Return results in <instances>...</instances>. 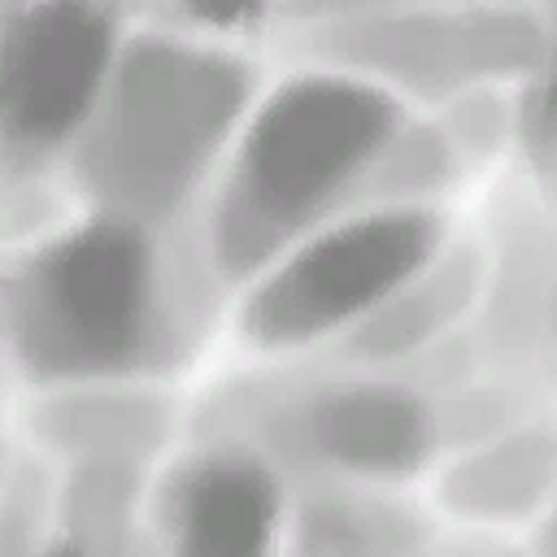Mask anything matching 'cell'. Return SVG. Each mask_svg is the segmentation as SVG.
Instances as JSON below:
<instances>
[{"instance_id":"cell-1","label":"cell","mask_w":557,"mask_h":557,"mask_svg":"<svg viewBox=\"0 0 557 557\" xmlns=\"http://www.w3.org/2000/svg\"><path fill=\"white\" fill-rule=\"evenodd\" d=\"M392 104L357 83L309 78L287 87L248 139V187L270 213H300L387 126Z\"/></svg>"},{"instance_id":"cell-2","label":"cell","mask_w":557,"mask_h":557,"mask_svg":"<svg viewBox=\"0 0 557 557\" xmlns=\"http://www.w3.org/2000/svg\"><path fill=\"white\" fill-rule=\"evenodd\" d=\"M431 235V218L387 213L318 239L283 270L278 283L257 296L252 326L265 335H300L366 305L426 252Z\"/></svg>"},{"instance_id":"cell-3","label":"cell","mask_w":557,"mask_h":557,"mask_svg":"<svg viewBox=\"0 0 557 557\" xmlns=\"http://www.w3.org/2000/svg\"><path fill=\"white\" fill-rule=\"evenodd\" d=\"M39 296L74 352L122 357L144 309V239L117 222L87 226L39 261Z\"/></svg>"},{"instance_id":"cell-4","label":"cell","mask_w":557,"mask_h":557,"mask_svg":"<svg viewBox=\"0 0 557 557\" xmlns=\"http://www.w3.org/2000/svg\"><path fill=\"white\" fill-rule=\"evenodd\" d=\"M109 48V22L83 4L26 13L9 35L4 100L13 131L30 139L61 135L87 104Z\"/></svg>"},{"instance_id":"cell-5","label":"cell","mask_w":557,"mask_h":557,"mask_svg":"<svg viewBox=\"0 0 557 557\" xmlns=\"http://www.w3.org/2000/svg\"><path fill=\"white\" fill-rule=\"evenodd\" d=\"M274 513L270 479L252 461H213L183 492V544L196 553H248Z\"/></svg>"},{"instance_id":"cell-6","label":"cell","mask_w":557,"mask_h":557,"mask_svg":"<svg viewBox=\"0 0 557 557\" xmlns=\"http://www.w3.org/2000/svg\"><path fill=\"white\" fill-rule=\"evenodd\" d=\"M313 440L352 466H409L422 453V409L400 392H348L313 409Z\"/></svg>"}]
</instances>
